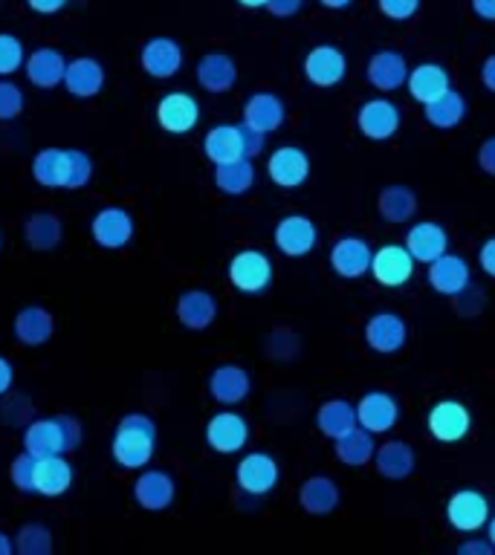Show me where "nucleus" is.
<instances>
[{
	"label": "nucleus",
	"mask_w": 495,
	"mask_h": 555,
	"mask_svg": "<svg viewBox=\"0 0 495 555\" xmlns=\"http://www.w3.org/2000/svg\"><path fill=\"white\" fill-rule=\"evenodd\" d=\"M156 451V423L148 414H125L113 431L111 454L122 468H145Z\"/></svg>",
	"instance_id": "1"
},
{
	"label": "nucleus",
	"mask_w": 495,
	"mask_h": 555,
	"mask_svg": "<svg viewBox=\"0 0 495 555\" xmlns=\"http://www.w3.org/2000/svg\"><path fill=\"white\" fill-rule=\"evenodd\" d=\"M229 284L243 295H258L264 289H269L272 284V275H276V267L269 260L267 251L261 249H241L238 255H232L229 260Z\"/></svg>",
	"instance_id": "2"
},
{
	"label": "nucleus",
	"mask_w": 495,
	"mask_h": 555,
	"mask_svg": "<svg viewBox=\"0 0 495 555\" xmlns=\"http://www.w3.org/2000/svg\"><path fill=\"white\" fill-rule=\"evenodd\" d=\"M417 260L406 249V243H385L380 249H373L371 278L385 289H399L415 278Z\"/></svg>",
	"instance_id": "3"
},
{
	"label": "nucleus",
	"mask_w": 495,
	"mask_h": 555,
	"mask_svg": "<svg viewBox=\"0 0 495 555\" xmlns=\"http://www.w3.org/2000/svg\"><path fill=\"white\" fill-rule=\"evenodd\" d=\"M426 428L432 434V440L443 442V446H455L472 428V414H469V408L464 402H458V399H441L426 414Z\"/></svg>",
	"instance_id": "4"
},
{
	"label": "nucleus",
	"mask_w": 495,
	"mask_h": 555,
	"mask_svg": "<svg viewBox=\"0 0 495 555\" xmlns=\"http://www.w3.org/2000/svg\"><path fill=\"white\" fill-rule=\"evenodd\" d=\"M399 125H403V113L385 95L368 99L356 111V128H359V133L365 139H371V142H389V139H394Z\"/></svg>",
	"instance_id": "5"
},
{
	"label": "nucleus",
	"mask_w": 495,
	"mask_h": 555,
	"mask_svg": "<svg viewBox=\"0 0 495 555\" xmlns=\"http://www.w3.org/2000/svg\"><path fill=\"white\" fill-rule=\"evenodd\" d=\"M278 477H281V468H278V460L267 451H250L243 454L238 468H234V480L241 486V492L252 494V498H264L278 486Z\"/></svg>",
	"instance_id": "6"
},
{
	"label": "nucleus",
	"mask_w": 495,
	"mask_h": 555,
	"mask_svg": "<svg viewBox=\"0 0 495 555\" xmlns=\"http://www.w3.org/2000/svg\"><path fill=\"white\" fill-rule=\"evenodd\" d=\"M490 515H493L490 501L478 489H460L446 501V520H449V527L455 532H464V535H472L478 529H484Z\"/></svg>",
	"instance_id": "7"
},
{
	"label": "nucleus",
	"mask_w": 495,
	"mask_h": 555,
	"mask_svg": "<svg viewBox=\"0 0 495 555\" xmlns=\"http://www.w3.org/2000/svg\"><path fill=\"white\" fill-rule=\"evenodd\" d=\"M302 73L313 87H321V90L342 85L347 76L345 52L339 50V47H333V43H319V47H313V50L304 55Z\"/></svg>",
	"instance_id": "8"
},
{
	"label": "nucleus",
	"mask_w": 495,
	"mask_h": 555,
	"mask_svg": "<svg viewBox=\"0 0 495 555\" xmlns=\"http://www.w3.org/2000/svg\"><path fill=\"white\" fill-rule=\"evenodd\" d=\"M156 125L165 130V133H174V137H182V133H191V130L200 125V104L198 99L186 90H172L165 93L160 102H156Z\"/></svg>",
	"instance_id": "9"
},
{
	"label": "nucleus",
	"mask_w": 495,
	"mask_h": 555,
	"mask_svg": "<svg viewBox=\"0 0 495 555\" xmlns=\"http://www.w3.org/2000/svg\"><path fill=\"white\" fill-rule=\"evenodd\" d=\"M276 249L287 258H304L319 246V225L304 215H287L276 223L272 232Z\"/></svg>",
	"instance_id": "10"
},
{
	"label": "nucleus",
	"mask_w": 495,
	"mask_h": 555,
	"mask_svg": "<svg viewBox=\"0 0 495 555\" xmlns=\"http://www.w3.org/2000/svg\"><path fill=\"white\" fill-rule=\"evenodd\" d=\"M408 341V324L399 312L382 310L373 312L371 319L365 321V345L371 347L373 353L394 356L399 353Z\"/></svg>",
	"instance_id": "11"
},
{
	"label": "nucleus",
	"mask_w": 495,
	"mask_h": 555,
	"mask_svg": "<svg viewBox=\"0 0 495 555\" xmlns=\"http://www.w3.org/2000/svg\"><path fill=\"white\" fill-rule=\"evenodd\" d=\"M267 177L276 182L278 189H302L307 177H310V156L299 145L276 147L267 159Z\"/></svg>",
	"instance_id": "12"
},
{
	"label": "nucleus",
	"mask_w": 495,
	"mask_h": 555,
	"mask_svg": "<svg viewBox=\"0 0 495 555\" xmlns=\"http://www.w3.org/2000/svg\"><path fill=\"white\" fill-rule=\"evenodd\" d=\"M250 442V423L238 411H217L206 423V446L217 454H238Z\"/></svg>",
	"instance_id": "13"
},
{
	"label": "nucleus",
	"mask_w": 495,
	"mask_h": 555,
	"mask_svg": "<svg viewBox=\"0 0 495 555\" xmlns=\"http://www.w3.org/2000/svg\"><path fill=\"white\" fill-rule=\"evenodd\" d=\"M356 420L363 428L377 437V434H389L399 423V402L389 390H368L356 402Z\"/></svg>",
	"instance_id": "14"
},
{
	"label": "nucleus",
	"mask_w": 495,
	"mask_h": 555,
	"mask_svg": "<svg viewBox=\"0 0 495 555\" xmlns=\"http://www.w3.org/2000/svg\"><path fill=\"white\" fill-rule=\"evenodd\" d=\"M182 47L180 41H174L168 35H156V38H148L142 43V52H139V64L145 69L148 76L156 78V81H165V78H174L182 69Z\"/></svg>",
	"instance_id": "15"
},
{
	"label": "nucleus",
	"mask_w": 495,
	"mask_h": 555,
	"mask_svg": "<svg viewBox=\"0 0 495 555\" xmlns=\"http://www.w3.org/2000/svg\"><path fill=\"white\" fill-rule=\"evenodd\" d=\"M429 286H432L434 293L446 295V298H458L472 286V269H469V260L460 258V255H441L437 260L429 263Z\"/></svg>",
	"instance_id": "16"
},
{
	"label": "nucleus",
	"mask_w": 495,
	"mask_h": 555,
	"mask_svg": "<svg viewBox=\"0 0 495 555\" xmlns=\"http://www.w3.org/2000/svg\"><path fill=\"white\" fill-rule=\"evenodd\" d=\"M371 260L373 249L368 246V241L354 237V234L339 237L330 249V269L345 281H359L363 275H371Z\"/></svg>",
	"instance_id": "17"
},
{
	"label": "nucleus",
	"mask_w": 495,
	"mask_h": 555,
	"mask_svg": "<svg viewBox=\"0 0 495 555\" xmlns=\"http://www.w3.org/2000/svg\"><path fill=\"white\" fill-rule=\"evenodd\" d=\"M90 234H93V241L102 249H125L134 241V234H137V223H134L128 208L107 206L93 217Z\"/></svg>",
	"instance_id": "18"
},
{
	"label": "nucleus",
	"mask_w": 495,
	"mask_h": 555,
	"mask_svg": "<svg viewBox=\"0 0 495 555\" xmlns=\"http://www.w3.org/2000/svg\"><path fill=\"white\" fill-rule=\"evenodd\" d=\"M408 73H411L408 59L397 50L373 52L371 59H368V67H365L368 85H371L373 90H380V93H391V90L406 87Z\"/></svg>",
	"instance_id": "19"
},
{
	"label": "nucleus",
	"mask_w": 495,
	"mask_h": 555,
	"mask_svg": "<svg viewBox=\"0 0 495 555\" xmlns=\"http://www.w3.org/2000/svg\"><path fill=\"white\" fill-rule=\"evenodd\" d=\"M287 121V104L278 93L269 90H258L243 102V125L261 130V133H276L284 128Z\"/></svg>",
	"instance_id": "20"
},
{
	"label": "nucleus",
	"mask_w": 495,
	"mask_h": 555,
	"mask_svg": "<svg viewBox=\"0 0 495 555\" xmlns=\"http://www.w3.org/2000/svg\"><path fill=\"white\" fill-rule=\"evenodd\" d=\"M24 449L35 457L67 454V434H64V414L33 420L24 431Z\"/></svg>",
	"instance_id": "21"
},
{
	"label": "nucleus",
	"mask_w": 495,
	"mask_h": 555,
	"mask_svg": "<svg viewBox=\"0 0 495 555\" xmlns=\"http://www.w3.org/2000/svg\"><path fill=\"white\" fill-rule=\"evenodd\" d=\"M177 483L163 468H142V475L134 483V501L145 512H165L174 503Z\"/></svg>",
	"instance_id": "22"
},
{
	"label": "nucleus",
	"mask_w": 495,
	"mask_h": 555,
	"mask_svg": "<svg viewBox=\"0 0 495 555\" xmlns=\"http://www.w3.org/2000/svg\"><path fill=\"white\" fill-rule=\"evenodd\" d=\"M252 390V379H250V371L241 367V364H217L212 376H208V393L215 402L220 405L232 408V405H241L243 399L250 397Z\"/></svg>",
	"instance_id": "23"
},
{
	"label": "nucleus",
	"mask_w": 495,
	"mask_h": 555,
	"mask_svg": "<svg viewBox=\"0 0 495 555\" xmlns=\"http://www.w3.org/2000/svg\"><path fill=\"white\" fill-rule=\"evenodd\" d=\"M406 249L411 251V258L417 263H432L441 255L449 251V232L443 229L441 223H434V220H420L406 232Z\"/></svg>",
	"instance_id": "24"
},
{
	"label": "nucleus",
	"mask_w": 495,
	"mask_h": 555,
	"mask_svg": "<svg viewBox=\"0 0 495 555\" xmlns=\"http://www.w3.org/2000/svg\"><path fill=\"white\" fill-rule=\"evenodd\" d=\"M339 501H342L339 483L328 475L307 477L302 483V489H299V506H302L307 515H313V518L333 515V512L339 509Z\"/></svg>",
	"instance_id": "25"
},
{
	"label": "nucleus",
	"mask_w": 495,
	"mask_h": 555,
	"mask_svg": "<svg viewBox=\"0 0 495 555\" xmlns=\"http://www.w3.org/2000/svg\"><path fill=\"white\" fill-rule=\"evenodd\" d=\"M198 85L206 90V93H229L234 85H238V64H234L232 55L226 52H206L203 59L198 61Z\"/></svg>",
	"instance_id": "26"
},
{
	"label": "nucleus",
	"mask_w": 495,
	"mask_h": 555,
	"mask_svg": "<svg viewBox=\"0 0 495 555\" xmlns=\"http://www.w3.org/2000/svg\"><path fill=\"white\" fill-rule=\"evenodd\" d=\"M177 319L191 333H203L215 324L217 298L208 289H186L177 298Z\"/></svg>",
	"instance_id": "27"
},
{
	"label": "nucleus",
	"mask_w": 495,
	"mask_h": 555,
	"mask_svg": "<svg viewBox=\"0 0 495 555\" xmlns=\"http://www.w3.org/2000/svg\"><path fill=\"white\" fill-rule=\"evenodd\" d=\"M449 87V69L443 67V64H437V61H423V64L411 67L406 81L408 95H411L417 104L434 102V99L446 93Z\"/></svg>",
	"instance_id": "28"
},
{
	"label": "nucleus",
	"mask_w": 495,
	"mask_h": 555,
	"mask_svg": "<svg viewBox=\"0 0 495 555\" xmlns=\"http://www.w3.org/2000/svg\"><path fill=\"white\" fill-rule=\"evenodd\" d=\"M104 87V67L90 55H78L67 61V73H64V90L73 99H96Z\"/></svg>",
	"instance_id": "29"
},
{
	"label": "nucleus",
	"mask_w": 495,
	"mask_h": 555,
	"mask_svg": "<svg viewBox=\"0 0 495 555\" xmlns=\"http://www.w3.org/2000/svg\"><path fill=\"white\" fill-rule=\"evenodd\" d=\"M73 466L67 463L64 454H50V457H38L35 463V494L41 498H61L69 492L73 486Z\"/></svg>",
	"instance_id": "30"
},
{
	"label": "nucleus",
	"mask_w": 495,
	"mask_h": 555,
	"mask_svg": "<svg viewBox=\"0 0 495 555\" xmlns=\"http://www.w3.org/2000/svg\"><path fill=\"white\" fill-rule=\"evenodd\" d=\"M24 73L29 78V85L41 87V90H52V87L64 85V73H67V59L52 47H41L26 55Z\"/></svg>",
	"instance_id": "31"
},
{
	"label": "nucleus",
	"mask_w": 495,
	"mask_h": 555,
	"mask_svg": "<svg viewBox=\"0 0 495 555\" xmlns=\"http://www.w3.org/2000/svg\"><path fill=\"white\" fill-rule=\"evenodd\" d=\"M373 468L385 480H406L417 468V454L406 440H389L373 451Z\"/></svg>",
	"instance_id": "32"
},
{
	"label": "nucleus",
	"mask_w": 495,
	"mask_h": 555,
	"mask_svg": "<svg viewBox=\"0 0 495 555\" xmlns=\"http://www.w3.org/2000/svg\"><path fill=\"white\" fill-rule=\"evenodd\" d=\"M203 154L212 165H226L246 156L241 125H215V128H208L206 139H203Z\"/></svg>",
	"instance_id": "33"
},
{
	"label": "nucleus",
	"mask_w": 495,
	"mask_h": 555,
	"mask_svg": "<svg viewBox=\"0 0 495 555\" xmlns=\"http://www.w3.org/2000/svg\"><path fill=\"white\" fill-rule=\"evenodd\" d=\"M12 333L21 345L26 347H41L47 345L55 333V319H52L50 310L43 307H24V310L15 315V324H12Z\"/></svg>",
	"instance_id": "34"
},
{
	"label": "nucleus",
	"mask_w": 495,
	"mask_h": 555,
	"mask_svg": "<svg viewBox=\"0 0 495 555\" xmlns=\"http://www.w3.org/2000/svg\"><path fill=\"white\" fill-rule=\"evenodd\" d=\"M333 451H337V457L342 466L363 468L368 466V463H373L377 440H373V434L368 431V428L356 425V428H351V431L333 440Z\"/></svg>",
	"instance_id": "35"
},
{
	"label": "nucleus",
	"mask_w": 495,
	"mask_h": 555,
	"mask_svg": "<svg viewBox=\"0 0 495 555\" xmlns=\"http://www.w3.org/2000/svg\"><path fill=\"white\" fill-rule=\"evenodd\" d=\"M33 177L43 189H64L67 191L69 159L67 147H43L33 156Z\"/></svg>",
	"instance_id": "36"
},
{
	"label": "nucleus",
	"mask_w": 495,
	"mask_h": 555,
	"mask_svg": "<svg viewBox=\"0 0 495 555\" xmlns=\"http://www.w3.org/2000/svg\"><path fill=\"white\" fill-rule=\"evenodd\" d=\"M356 425H359V420H356V405L347 402V399H325L319 411H316V428L328 440H337V437L347 434Z\"/></svg>",
	"instance_id": "37"
},
{
	"label": "nucleus",
	"mask_w": 495,
	"mask_h": 555,
	"mask_svg": "<svg viewBox=\"0 0 495 555\" xmlns=\"http://www.w3.org/2000/svg\"><path fill=\"white\" fill-rule=\"evenodd\" d=\"M423 119L437 130H455L460 121L467 119V99L455 87H449L434 102L423 104Z\"/></svg>",
	"instance_id": "38"
},
{
	"label": "nucleus",
	"mask_w": 495,
	"mask_h": 555,
	"mask_svg": "<svg viewBox=\"0 0 495 555\" xmlns=\"http://www.w3.org/2000/svg\"><path fill=\"white\" fill-rule=\"evenodd\" d=\"M377 211L391 225L408 223L417 215V194L408 185H385L377 197Z\"/></svg>",
	"instance_id": "39"
},
{
	"label": "nucleus",
	"mask_w": 495,
	"mask_h": 555,
	"mask_svg": "<svg viewBox=\"0 0 495 555\" xmlns=\"http://www.w3.org/2000/svg\"><path fill=\"white\" fill-rule=\"evenodd\" d=\"M255 177L258 173H255V163H252L250 156H241L234 163L215 165V185L226 197H243V194H250L252 185H255Z\"/></svg>",
	"instance_id": "40"
},
{
	"label": "nucleus",
	"mask_w": 495,
	"mask_h": 555,
	"mask_svg": "<svg viewBox=\"0 0 495 555\" xmlns=\"http://www.w3.org/2000/svg\"><path fill=\"white\" fill-rule=\"evenodd\" d=\"M24 237L35 251H52L61 243V237H64V225L50 211H38V215L26 220Z\"/></svg>",
	"instance_id": "41"
},
{
	"label": "nucleus",
	"mask_w": 495,
	"mask_h": 555,
	"mask_svg": "<svg viewBox=\"0 0 495 555\" xmlns=\"http://www.w3.org/2000/svg\"><path fill=\"white\" fill-rule=\"evenodd\" d=\"M21 555H52V529L47 524H24L15 535Z\"/></svg>",
	"instance_id": "42"
},
{
	"label": "nucleus",
	"mask_w": 495,
	"mask_h": 555,
	"mask_svg": "<svg viewBox=\"0 0 495 555\" xmlns=\"http://www.w3.org/2000/svg\"><path fill=\"white\" fill-rule=\"evenodd\" d=\"M26 64L24 41L12 33H0V78L15 76Z\"/></svg>",
	"instance_id": "43"
},
{
	"label": "nucleus",
	"mask_w": 495,
	"mask_h": 555,
	"mask_svg": "<svg viewBox=\"0 0 495 555\" xmlns=\"http://www.w3.org/2000/svg\"><path fill=\"white\" fill-rule=\"evenodd\" d=\"M67 159H69V177H67V191L85 189L87 182L93 180L96 165L93 156L81 151V147H67Z\"/></svg>",
	"instance_id": "44"
},
{
	"label": "nucleus",
	"mask_w": 495,
	"mask_h": 555,
	"mask_svg": "<svg viewBox=\"0 0 495 555\" xmlns=\"http://www.w3.org/2000/svg\"><path fill=\"white\" fill-rule=\"evenodd\" d=\"M35 463L38 457L29 454V451H21L15 460H12V468H9V477H12V486H15L17 492L24 494H35Z\"/></svg>",
	"instance_id": "45"
},
{
	"label": "nucleus",
	"mask_w": 495,
	"mask_h": 555,
	"mask_svg": "<svg viewBox=\"0 0 495 555\" xmlns=\"http://www.w3.org/2000/svg\"><path fill=\"white\" fill-rule=\"evenodd\" d=\"M26 107V95L24 90L9 81V78H0V121H12L17 119Z\"/></svg>",
	"instance_id": "46"
},
{
	"label": "nucleus",
	"mask_w": 495,
	"mask_h": 555,
	"mask_svg": "<svg viewBox=\"0 0 495 555\" xmlns=\"http://www.w3.org/2000/svg\"><path fill=\"white\" fill-rule=\"evenodd\" d=\"M377 9H380L382 17L403 24L420 12V0H377Z\"/></svg>",
	"instance_id": "47"
},
{
	"label": "nucleus",
	"mask_w": 495,
	"mask_h": 555,
	"mask_svg": "<svg viewBox=\"0 0 495 555\" xmlns=\"http://www.w3.org/2000/svg\"><path fill=\"white\" fill-rule=\"evenodd\" d=\"M241 133H243V151H246L250 159H255V156L267 147V133H261V130L250 128V125H243V121H241Z\"/></svg>",
	"instance_id": "48"
},
{
	"label": "nucleus",
	"mask_w": 495,
	"mask_h": 555,
	"mask_svg": "<svg viewBox=\"0 0 495 555\" xmlns=\"http://www.w3.org/2000/svg\"><path fill=\"white\" fill-rule=\"evenodd\" d=\"M478 168L490 177H495V137L484 139L478 147Z\"/></svg>",
	"instance_id": "49"
},
{
	"label": "nucleus",
	"mask_w": 495,
	"mask_h": 555,
	"mask_svg": "<svg viewBox=\"0 0 495 555\" xmlns=\"http://www.w3.org/2000/svg\"><path fill=\"white\" fill-rule=\"evenodd\" d=\"M478 267L490 278H495V237H486L478 249Z\"/></svg>",
	"instance_id": "50"
},
{
	"label": "nucleus",
	"mask_w": 495,
	"mask_h": 555,
	"mask_svg": "<svg viewBox=\"0 0 495 555\" xmlns=\"http://www.w3.org/2000/svg\"><path fill=\"white\" fill-rule=\"evenodd\" d=\"M302 7H304V0H267V12L276 17L299 15Z\"/></svg>",
	"instance_id": "51"
},
{
	"label": "nucleus",
	"mask_w": 495,
	"mask_h": 555,
	"mask_svg": "<svg viewBox=\"0 0 495 555\" xmlns=\"http://www.w3.org/2000/svg\"><path fill=\"white\" fill-rule=\"evenodd\" d=\"M69 0H26V7L38 15H59L61 9H67Z\"/></svg>",
	"instance_id": "52"
},
{
	"label": "nucleus",
	"mask_w": 495,
	"mask_h": 555,
	"mask_svg": "<svg viewBox=\"0 0 495 555\" xmlns=\"http://www.w3.org/2000/svg\"><path fill=\"white\" fill-rule=\"evenodd\" d=\"M64 434H67V454L69 451H76L81 446V423H78L76 416L64 414Z\"/></svg>",
	"instance_id": "53"
},
{
	"label": "nucleus",
	"mask_w": 495,
	"mask_h": 555,
	"mask_svg": "<svg viewBox=\"0 0 495 555\" xmlns=\"http://www.w3.org/2000/svg\"><path fill=\"white\" fill-rule=\"evenodd\" d=\"M460 555H493L495 546L493 541L486 538V541H478V538H472V541H464V544L458 546Z\"/></svg>",
	"instance_id": "54"
},
{
	"label": "nucleus",
	"mask_w": 495,
	"mask_h": 555,
	"mask_svg": "<svg viewBox=\"0 0 495 555\" xmlns=\"http://www.w3.org/2000/svg\"><path fill=\"white\" fill-rule=\"evenodd\" d=\"M12 382H15V367H12L7 356H0V397H7Z\"/></svg>",
	"instance_id": "55"
},
{
	"label": "nucleus",
	"mask_w": 495,
	"mask_h": 555,
	"mask_svg": "<svg viewBox=\"0 0 495 555\" xmlns=\"http://www.w3.org/2000/svg\"><path fill=\"white\" fill-rule=\"evenodd\" d=\"M481 85H484L490 93H495V52H490L484 59V64H481Z\"/></svg>",
	"instance_id": "56"
},
{
	"label": "nucleus",
	"mask_w": 495,
	"mask_h": 555,
	"mask_svg": "<svg viewBox=\"0 0 495 555\" xmlns=\"http://www.w3.org/2000/svg\"><path fill=\"white\" fill-rule=\"evenodd\" d=\"M469 3H472V12H475L481 21L495 24V0H469Z\"/></svg>",
	"instance_id": "57"
},
{
	"label": "nucleus",
	"mask_w": 495,
	"mask_h": 555,
	"mask_svg": "<svg viewBox=\"0 0 495 555\" xmlns=\"http://www.w3.org/2000/svg\"><path fill=\"white\" fill-rule=\"evenodd\" d=\"M354 3V0H319V7L330 9V12H342V9H347Z\"/></svg>",
	"instance_id": "58"
},
{
	"label": "nucleus",
	"mask_w": 495,
	"mask_h": 555,
	"mask_svg": "<svg viewBox=\"0 0 495 555\" xmlns=\"http://www.w3.org/2000/svg\"><path fill=\"white\" fill-rule=\"evenodd\" d=\"M15 553V541L7 535V532H0V555H12Z\"/></svg>",
	"instance_id": "59"
},
{
	"label": "nucleus",
	"mask_w": 495,
	"mask_h": 555,
	"mask_svg": "<svg viewBox=\"0 0 495 555\" xmlns=\"http://www.w3.org/2000/svg\"><path fill=\"white\" fill-rule=\"evenodd\" d=\"M238 7H243V9H267V0H238Z\"/></svg>",
	"instance_id": "60"
},
{
	"label": "nucleus",
	"mask_w": 495,
	"mask_h": 555,
	"mask_svg": "<svg viewBox=\"0 0 495 555\" xmlns=\"http://www.w3.org/2000/svg\"><path fill=\"white\" fill-rule=\"evenodd\" d=\"M486 538H490L495 546V515H490V520H486Z\"/></svg>",
	"instance_id": "61"
},
{
	"label": "nucleus",
	"mask_w": 495,
	"mask_h": 555,
	"mask_svg": "<svg viewBox=\"0 0 495 555\" xmlns=\"http://www.w3.org/2000/svg\"><path fill=\"white\" fill-rule=\"evenodd\" d=\"M0 246H3V234H0Z\"/></svg>",
	"instance_id": "62"
},
{
	"label": "nucleus",
	"mask_w": 495,
	"mask_h": 555,
	"mask_svg": "<svg viewBox=\"0 0 495 555\" xmlns=\"http://www.w3.org/2000/svg\"><path fill=\"white\" fill-rule=\"evenodd\" d=\"M3 3H7V0H0V7H3Z\"/></svg>",
	"instance_id": "63"
}]
</instances>
